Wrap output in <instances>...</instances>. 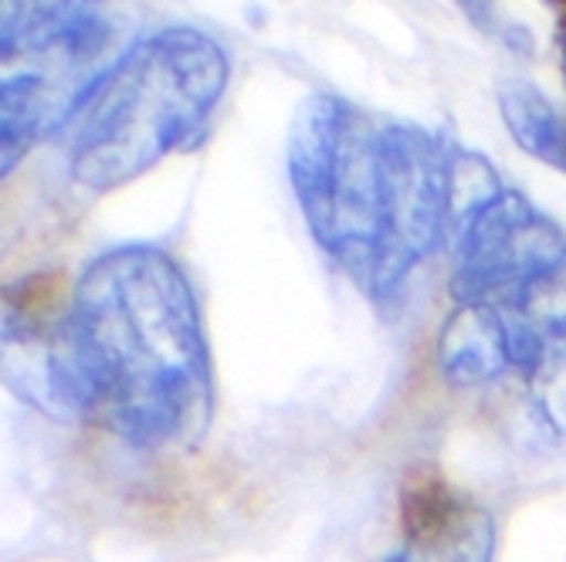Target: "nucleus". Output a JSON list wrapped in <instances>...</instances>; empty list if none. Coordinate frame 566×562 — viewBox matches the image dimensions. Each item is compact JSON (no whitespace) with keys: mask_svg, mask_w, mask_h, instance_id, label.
Returning <instances> with one entry per match:
<instances>
[{"mask_svg":"<svg viewBox=\"0 0 566 562\" xmlns=\"http://www.w3.org/2000/svg\"><path fill=\"white\" fill-rule=\"evenodd\" d=\"M8 383L44 411L98 417L136 447L197 441L211 421V356L184 268L153 244H119L85 265L62 309L4 301Z\"/></svg>","mask_w":566,"mask_h":562,"instance_id":"1","label":"nucleus"},{"mask_svg":"<svg viewBox=\"0 0 566 562\" xmlns=\"http://www.w3.org/2000/svg\"><path fill=\"white\" fill-rule=\"evenodd\" d=\"M231 78L218 38L197 28H160L133 41L82 102L69 146V177L109 193L193 139Z\"/></svg>","mask_w":566,"mask_h":562,"instance_id":"2","label":"nucleus"},{"mask_svg":"<svg viewBox=\"0 0 566 562\" xmlns=\"http://www.w3.org/2000/svg\"><path fill=\"white\" fill-rule=\"evenodd\" d=\"M285 163L308 234L364 285L377 231L380 129L339 95L313 92L295 106Z\"/></svg>","mask_w":566,"mask_h":562,"instance_id":"3","label":"nucleus"},{"mask_svg":"<svg viewBox=\"0 0 566 562\" xmlns=\"http://www.w3.org/2000/svg\"><path fill=\"white\" fill-rule=\"evenodd\" d=\"M451 146L421 126L380 129L377 231L364 288L387 298L448 234Z\"/></svg>","mask_w":566,"mask_h":562,"instance_id":"4","label":"nucleus"},{"mask_svg":"<svg viewBox=\"0 0 566 562\" xmlns=\"http://www.w3.org/2000/svg\"><path fill=\"white\" fill-rule=\"evenodd\" d=\"M566 262V234L502 187L454 234V301H502Z\"/></svg>","mask_w":566,"mask_h":562,"instance_id":"5","label":"nucleus"},{"mask_svg":"<svg viewBox=\"0 0 566 562\" xmlns=\"http://www.w3.org/2000/svg\"><path fill=\"white\" fill-rule=\"evenodd\" d=\"M495 305L505 319L512 367L520 373L539 377L566 363V262Z\"/></svg>","mask_w":566,"mask_h":562,"instance_id":"6","label":"nucleus"},{"mask_svg":"<svg viewBox=\"0 0 566 562\" xmlns=\"http://www.w3.org/2000/svg\"><path fill=\"white\" fill-rule=\"evenodd\" d=\"M438 363L454 386H482L512 367L509 332L495 301H458L438 336Z\"/></svg>","mask_w":566,"mask_h":562,"instance_id":"7","label":"nucleus"},{"mask_svg":"<svg viewBox=\"0 0 566 562\" xmlns=\"http://www.w3.org/2000/svg\"><path fill=\"white\" fill-rule=\"evenodd\" d=\"M407 542L387 562H492L495 526L489 512L454 498L444 512L424 526L403 529Z\"/></svg>","mask_w":566,"mask_h":562,"instance_id":"8","label":"nucleus"},{"mask_svg":"<svg viewBox=\"0 0 566 562\" xmlns=\"http://www.w3.org/2000/svg\"><path fill=\"white\" fill-rule=\"evenodd\" d=\"M499 113L523 152L566 173V113L533 82L505 78L499 85Z\"/></svg>","mask_w":566,"mask_h":562,"instance_id":"9","label":"nucleus"},{"mask_svg":"<svg viewBox=\"0 0 566 562\" xmlns=\"http://www.w3.org/2000/svg\"><path fill=\"white\" fill-rule=\"evenodd\" d=\"M502 190L492 163L479 152L451 146V183H448V234H458L482 203H489Z\"/></svg>","mask_w":566,"mask_h":562,"instance_id":"10","label":"nucleus"},{"mask_svg":"<svg viewBox=\"0 0 566 562\" xmlns=\"http://www.w3.org/2000/svg\"><path fill=\"white\" fill-rule=\"evenodd\" d=\"M553 386L546 390V414H549V421H553V427L556 431H563L566 434V363L563 367H553Z\"/></svg>","mask_w":566,"mask_h":562,"instance_id":"11","label":"nucleus"},{"mask_svg":"<svg viewBox=\"0 0 566 562\" xmlns=\"http://www.w3.org/2000/svg\"><path fill=\"white\" fill-rule=\"evenodd\" d=\"M458 11L465 14L479 31L495 34L499 31V18H495V0H454Z\"/></svg>","mask_w":566,"mask_h":562,"instance_id":"12","label":"nucleus"},{"mask_svg":"<svg viewBox=\"0 0 566 562\" xmlns=\"http://www.w3.org/2000/svg\"><path fill=\"white\" fill-rule=\"evenodd\" d=\"M556 47H559V68H563V82H566V8L556 11Z\"/></svg>","mask_w":566,"mask_h":562,"instance_id":"13","label":"nucleus"},{"mask_svg":"<svg viewBox=\"0 0 566 562\" xmlns=\"http://www.w3.org/2000/svg\"><path fill=\"white\" fill-rule=\"evenodd\" d=\"M546 4H549V8H556V11H559V8H566V0H546Z\"/></svg>","mask_w":566,"mask_h":562,"instance_id":"14","label":"nucleus"}]
</instances>
